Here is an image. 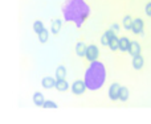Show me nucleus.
Masks as SVG:
<instances>
[{
    "label": "nucleus",
    "instance_id": "f257e3e1",
    "mask_svg": "<svg viewBox=\"0 0 151 124\" xmlns=\"http://www.w3.org/2000/svg\"><path fill=\"white\" fill-rule=\"evenodd\" d=\"M64 20L81 26L90 15V8L83 0H68L63 8Z\"/></svg>",
    "mask_w": 151,
    "mask_h": 124
},
{
    "label": "nucleus",
    "instance_id": "f03ea898",
    "mask_svg": "<svg viewBox=\"0 0 151 124\" xmlns=\"http://www.w3.org/2000/svg\"><path fill=\"white\" fill-rule=\"evenodd\" d=\"M105 81H106V69H105L104 63L98 60L90 62L89 67L85 71V77H83L86 88L91 91L99 90L104 86Z\"/></svg>",
    "mask_w": 151,
    "mask_h": 124
},
{
    "label": "nucleus",
    "instance_id": "7ed1b4c3",
    "mask_svg": "<svg viewBox=\"0 0 151 124\" xmlns=\"http://www.w3.org/2000/svg\"><path fill=\"white\" fill-rule=\"evenodd\" d=\"M85 57L89 62H93V61H97L99 57V50L96 45H89L86 46V52H85Z\"/></svg>",
    "mask_w": 151,
    "mask_h": 124
},
{
    "label": "nucleus",
    "instance_id": "20e7f679",
    "mask_svg": "<svg viewBox=\"0 0 151 124\" xmlns=\"http://www.w3.org/2000/svg\"><path fill=\"white\" fill-rule=\"evenodd\" d=\"M70 88H72V93H73L74 95H82V94L86 91V85L83 81L77 79L73 82V85L70 86Z\"/></svg>",
    "mask_w": 151,
    "mask_h": 124
},
{
    "label": "nucleus",
    "instance_id": "39448f33",
    "mask_svg": "<svg viewBox=\"0 0 151 124\" xmlns=\"http://www.w3.org/2000/svg\"><path fill=\"white\" fill-rule=\"evenodd\" d=\"M131 31L135 34H141L143 33V21L141 19H134L133 23H131Z\"/></svg>",
    "mask_w": 151,
    "mask_h": 124
},
{
    "label": "nucleus",
    "instance_id": "423d86ee",
    "mask_svg": "<svg viewBox=\"0 0 151 124\" xmlns=\"http://www.w3.org/2000/svg\"><path fill=\"white\" fill-rule=\"evenodd\" d=\"M119 90H121V85L118 83H113L109 88V96L111 100H118V96H119Z\"/></svg>",
    "mask_w": 151,
    "mask_h": 124
},
{
    "label": "nucleus",
    "instance_id": "0eeeda50",
    "mask_svg": "<svg viewBox=\"0 0 151 124\" xmlns=\"http://www.w3.org/2000/svg\"><path fill=\"white\" fill-rule=\"evenodd\" d=\"M130 44H131V41L127 37H121V38L118 40V49H119L121 52H127L129 48H130Z\"/></svg>",
    "mask_w": 151,
    "mask_h": 124
},
{
    "label": "nucleus",
    "instance_id": "6e6552de",
    "mask_svg": "<svg viewBox=\"0 0 151 124\" xmlns=\"http://www.w3.org/2000/svg\"><path fill=\"white\" fill-rule=\"evenodd\" d=\"M41 85L44 88H53L56 86V78L52 77H44L41 79Z\"/></svg>",
    "mask_w": 151,
    "mask_h": 124
},
{
    "label": "nucleus",
    "instance_id": "1a4fd4ad",
    "mask_svg": "<svg viewBox=\"0 0 151 124\" xmlns=\"http://www.w3.org/2000/svg\"><path fill=\"white\" fill-rule=\"evenodd\" d=\"M143 65H145V60H143V57H142V54L134 56V57H133V67H134V69L139 70V69H142V67H143Z\"/></svg>",
    "mask_w": 151,
    "mask_h": 124
},
{
    "label": "nucleus",
    "instance_id": "9d476101",
    "mask_svg": "<svg viewBox=\"0 0 151 124\" xmlns=\"http://www.w3.org/2000/svg\"><path fill=\"white\" fill-rule=\"evenodd\" d=\"M129 53H130V56H137V54H141V46H139V44L137 41H133L130 44V48H129L127 50Z\"/></svg>",
    "mask_w": 151,
    "mask_h": 124
},
{
    "label": "nucleus",
    "instance_id": "9b49d317",
    "mask_svg": "<svg viewBox=\"0 0 151 124\" xmlns=\"http://www.w3.org/2000/svg\"><path fill=\"white\" fill-rule=\"evenodd\" d=\"M56 88H57L58 91H66L70 86H69V83L66 82V79H56Z\"/></svg>",
    "mask_w": 151,
    "mask_h": 124
},
{
    "label": "nucleus",
    "instance_id": "f8f14e48",
    "mask_svg": "<svg viewBox=\"0 0 151 124\" xmlns=\"http://www.w3.org/2000/svg\"><path fill=\"white\" fill-rule=\"evenodd\" d=\"M44 102H45V98H44V95H42L40 91H37V93L33 94V103L36 104L37 107H42Z\"/></svg>",
    "mask_w": 151,
    "mask_h": 124
},
{
    "label": "nucleus",
    "instance_id": "ddd939ff",
    "mask_svg": "<svg viewBox=\"0 0 151 124\" xmlns=\"http://www.w3.org/2000/svg\"><path fill=\"white\" fill-rule=\"evenodd\" d=\"M114 34H115V33L111 31V29H110V31H107V32H105L104 36L101 37V44H102V45H105V46H107V45H109L110 38H111V37L114 36Z\"/></svg>",
    "mask_w": 151,
    "mask_h": 124
},
{
    "label": "nucleus",
    "instance_id": "4468645a",
    "mask_svg": "<svg viewBox=\"0 0 151 124\" xmlns=\"http://www.w3.org/2000/svg\"><path fill=\"white\" fill-rule=\"evenodd\" d=\"M129 96H130V94H129V88H127V87H123V86H121L119 96H118V99H121L122 102H126V100L129 99Z\"/></svg>",
    "mask_w": 151,
    "mask_h": 124
},
{
    "label": "nucleus",
    "instance_id": "2eb2a0df",
    "mask_svg": "<svg viewBox=\"0 0 151 124\" xmlns=\"http://www.w3.org/2000/svg\"><path fill=\"white\" fill-rule=\"evenodd\" d=\"M66 78V69L65 66H58L56 70V79H65Z\"/></svg>",
    "mask_w": 151,
    "mask_h": 124
},
{
    "label": "nucleus",
    "instance_id": "dca6fc26",
    "mask_svg": "<svg viewBox=\"0 0 151 124\" xmlns=\"http://www.w3.org/2000/svg\"><path fill=\"white\" fill-rule=\"evenodd\" d=\"M85 52H86V45L83 42H78L76 45V53H77L80 57H85Z\"/></svg>",
    "mask_w": 151,
    "mask_h": 124
},
{
    "label": "nucleus",
    "instance_id": "f3484780",
    "mask_svg": "<svg viewBox=\"0 0 151 124\" xmlns=\"http://www.w3.org/2000/svg\"><path fill=\"white\" fill-rule=\"evenodd\" d=\"M44 29H45V26H44V24H42V21L37 20V21H35V23H33V31L36 32V34L41 33Z\"/></svg>",
    "mask_w": 151,
    "mask_h": 124
},
{
    "label": "nucleus",
    "instance_id": "a211bd4d",
    "mask_svg": "<svg viewBox=\"0 0 151 124\" xmlns=\"http://www.w3.org/2000/svg\"><path fill=\"white\" fill-rule=\"evenodd\" d=\"M118 40H119V38H118V37L114 34V36L110 38L109 45H107V46H109L111 50H118Z\"/></svg>",
    "mask_w": 151,
    "mask_h": 124
},
{
    "label": "nucleus",
    "instance_id": "6ab92c4d",
    "mask_svg": "<svg viewBox=\"0 0 151 124\" xmlns=\"http://www.w3.org/2000/svg\"><path fill=\"white\" fill-rule=\"evenodd\" d=\"M61 25H63V23H61V20H55L52 23V33L57 34L58 32H60L61 29Z\"/></svg>",
    "mask_w": 151,
    "mask_h": 124
},
{
    "label": "nucleus",
    "instance_id": "aec40b11",
    "mask_svg": "<svg viewBox=\"0 0 151 124\" xmlns=\"http://www.w3.org/2000/svg\"><path fill=\"white\" fill-rule=\"evenodd\" d=\"M37 36H39V40H40V42H41V44H45V42L48 41V38H49V33H48L47 28H45L41 33L37 34Z\"/></svg>",
    "mask_w": 151,
    "mask_h": 124
},
{
    "label": "nucleus",
    "instance_id": "412c9836",
    "mask_svg": "<svg viewBox=\"0 0 151 124\" xmlns=\"http://www.w3.org/2000/svg\"><path fill=\"white\" fill-rule=\"evenodd\" d=\"M131 23H133L131 16H125V17H123L122 24H123V26H125V29H130L131 28Z\"/></svg>",
    "mask_w": 151,
    "mask_h": 124
},
{
    "label": "nucleus",
    "instance_id": "4be33fe9",
    "mask_svg": "<svg viewBox=\"0 0 151 124\" xmlns=\"http://www.w3.org/2000/svg\"><path fill=\"white\" fill-rule=\"evenodd\" d=\"M42 107L44 108H57V103H55L53 100H45Z\"/></svg>",
    "mask_w": 151,
    "mask_h": 124
},
{
    "label": "nucleus",
    "instance_id": "5701e85b",
    "mask_svg": "<svg viewBox=\"0 0 151 124\" xmlns=\"http://www.w3.org/2000/svg\"><path fill=\"white\" fill-rule=\"evenodd\" d=\"M145 12L147 16H151V3H147L146 7H145Z\"/></svg>",
    "mask_w": 151,
    "mask_h": 124
},
{
    "label": "nucleus",
    "instance_id": "b1692460",
    "mask_svg": "<svg viewBox=\"0 0 151 124\" xmlns=\"http://www.w3.org/2000/svg\"><path fill=\"white\" fill-rule=\"evenodd\" d=\"M118 28H119V26H118L117 24H114V25L111 26V31H118Z\"/></svg>",
    "mask_w": 151,
    "mask_h": 124
}]
</instances>
